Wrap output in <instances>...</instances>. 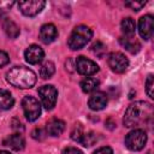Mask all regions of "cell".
Wrapping results in <instances>:
<instances>
[{"mask_svg": "<svg viewBox=\"0 0 154 154\" xmlns=\"http://www.w3.org/2000/svg\"><path fill=\"white\" fill-rule=\"evenodd\" d=\"M7 82L20 89H28L35 85L36 83V73L25 66H14L6 73Z\"/></svg>", "mask_w": 154, "mask_h": 154, "instance_id": "obj_2", "label": "cell"}, {"mask_svg": "<svg viewBox=\"0 0 154 154\" xmlns=\"http://www.w3.org/2000/svg\"><path fill=\"white\" fill-rule=\"evenodd\" d=\"M63 154H83V153L75 147H67L63 150Z\"/></svg>", "mask_w": 154, "mask_h": 154, "instance_id": "obj_31", "label": "cell"}, {"mask_svg": "<svg viewBox=\"0 0 154 154\" xmlns=\"http://www.w3.org/2000/svg\"><path fill=\"white\" fill-rule=\"evenodd\" d=\"M79 85H81V89L84 93H93V91H95L97 89L99 81L96 78H93V77H87L81 82Z\"/></svg>", "mask_w": 154, "mask_h": 154, "instance_id": "obj_20", "label": "cell"}, {"mask_svg": "<svg viewBox=\"0 0 154 154\" xmlns=\"http://www.w3.org/2000/svg\"><path fill=\"white\" fill-rule=\"evenodd\" d=\"M97 141V135L94 134V132H88V134H84L82 140H81V144L84 146V147H90L93 146L95 142Z\"/></svg>", "mask_w": 154, "mask_h": 154, "instance_id": "obj_22", "label": "cell"}, {"mask_svg": "<svg viewBox=\"0 0 154 154\" xmlns=\"http://www.w3.org/2000/svg\"><path fill=\"white\" fill-rule=\"evenodd\" d=\"M88 105L93 111H101L107 105V95L102 91H95L89 97Z\"/></svg>", "mask_w": 154, "mask_h": 154, "instance_id": "obj_12", "label": "cell"}, {"mask_svg": "<svg viewBox=\"0 0 154 154\" xmlns=\"http://www.w3.org/2000/svg\"><path fill=\"white\" fill-rule=\"evenodd\" d=\"M64 129H65V123L58 118H52L46 124V132L53 137L60 136L63 134Z\"/></svg>", "mask_w": 154, "mask_h": 154, "instance_id": "obj_14", "label": "cell"}, {"mask_svg": "<svg viewBox=\"0 0 154 154\" xmlns=\"http://www.w3.org/2000/svg\"><path fill=\"white\" fill-rule=\"evenodd\" d=\"M91 36H93V31H91V29L89 26L78 25L72 30V32H71V35L69 37L67 45L72 51L81 49L90 41Z\"/></svg>", "mask_w": 154, "mask_h": 154, "instance_id": "obj_3", "label": "cell"}, {"mask_svg": "<svg viewBox=\"0 0 154 154\" xmlns=\"http://www.w3.org/2000/svg\"><path fill=\"white\" fill-rule=\"evenodd\" d=\"M120 28H122V31L125 34V36H134L135 30H136V23L132 18L128 17V18H124L122 20Z\"/></svg>", "mask_w": 154, "mask_h": 154, "instance_id": "obj_19", "label": "cell"}, {"mask_svg": "<svg viewBox=\"0 0 154 154\" xmlns=\"http://www.w3.org/2000/svg\"><path fill=\"white\" fill-rule=\"evenodd\" d=\"M93 154H113V150L111 147H100L99 149H96Z\"/></svg>", "mask_w": 154, "mask_h": 154, "instance_id": "obj_30", "label": "cell"}, {"mask_svg": "<svg viewBox=\"0 0 154 154\" xmlns=\"http://www.w3.org/2000/svg\"><path fill=\"white\" fill-rule=\"evenodd\" d=\"M8 63H10V57H8V54H7L6 52H4V51L0 49V67L7 65Z\"/></svg>", "mask_w": 154, "mask_h": 154, "instance_id": "obj_29", "label": "cell"}, {"mask_svg": "<svg viewBox=\"0 0 154 154\" xmlns=\"http://www.w3.org/2000/svg\"><path fill=\"white\" fill-rule=\"evenodd\" d=\"M0 154H10V152H6V150H0Z\"/></svg>", "mask_w": 154, "mask_h": 154, "instance_id": "obj_32", "label": "cell"}, {"mask_svg": "<svg viewBox=\"0 0 154 154\" xmlns=\"http://www.w3.org/2000/svg\"><path fill=\"white\" fill-rule=\"evenodd\" d=\"M119 43L131 54H136L141 49V43L134 36H124L119 38Z\"/></svg>", "mask_w": 154, "mask_h": 154, "instance_id": "obj_15", "label": "cell"}, {"mask_svg": "<svg viewBox=\"0 0 154 154\" xmlns=\"http://www.w3.org/2000/svg\"><path fill=\"white\" fill-rule=\"evenodd\" d=\"M13 1H0V17L6 13L12 6H13Z\"/></svg>", "mask_w": 154, "mask_h": 154, "instance_id": "obj_27", "label": "cell"}, {"mask_svg": "<svg viewBox=\"0 0 154 154\" xmlns=\"http://www.w3.org/2000/svg\"><path fill=\"white\" fill-rule=\"evenodd\" d=\"M144 5H146V1H126L125 2V6L130 7L134 11H140L142 7H144Z\"/></svg>", "mask_w": 154, "mask_h": 154, "instance_id": "obj_26", "label": "cell"}, {"mask_svg": "<svg viewBox=\"0 0 154 154\" xmlns=\"http://www.w3.org/2000/svg\"><path fill=\"white\" fill-rule=\"evenodd\" d=\"M54 71H55L54 64H53L52 61H46V63L40 67V76H41L43 79H47V78H51V77L54 75Z\"/></svg>", "mask_w": 154, "mask_h": 154, "instance_id": "obj_21", "label": "cell"}, {"mask_svg": "<svg viewBox=\"0 0 154 154\" xmlns=\"http://www.w3.org/2000/svg\"><path fill=\"white\" fill-rule=\"evenodd\" d=\"M106 49H107V48H106V46H105L102 42H100V41H97V42L93 43V46H91V52H93L95 55L100 57V58H102V57L105 55Z\"/></svg>", "mask_w": 154, "mask_h": 154, "instance_id": "obj_23", "label": "cell"}, {"mask_svg": "<svg viewBox=\"0 0 154 154\" xmlns=\"http://www.w3.org/2000/svg\"><path fill=\"white\" fill-rule=\"evenodd\" d=\"M14 103V99L11 93L6 89H0V109L6 111L10 109Z\"/></svg>", "mask_w": 154, "mask_h": 154, "instance_id": "obj_18", "label": "cell"}, {"mask_svg": "<svg viewBox=\"0 0 154 154\" xmlns=\"http://www.w3.org/2000/svg\"><path fill=\"white\" fill-rule=\"evenodd\" d=\"M22 107L24 116L29 122L36 120L41 114V105L34 96H25L22 100Z\"/></svg>", "mask_w": 154, "mask_h": 154, "instance_id": "obj_5", "label": "cell"}, {"mask_svg": "<svg viewBox=\"0 0 154 154\" xmlns=\"http://www.w3.org/2000/svg\"><path fill=\"white\" fill-rule=\"evenodd\" d=\"M153 119V107L146 101H136L131 103L124 114L123 123L126 128H137L149 124Z\"/></svg>", "mask_w": 154, "mask_h": 154, "instance_id": "obj_1", "label": "cell"}, {"mask_svg": "<svg viewBox=\"0 0 154 154\" xmlns=\"http://www.w3.org/2000/svg\"><path fill=\"white\" fill-rule=\"evenodd\" d=\"M24 57H25V60L29 63V64H38L42 61V59L45 58V52L43 49L37 46V45H31L29 46L25 52H24Z\"/></svg>", "mask_w": 154, "mask_h": 154, "instance_id": "obj_11", "label": "cell"}, {"mask_svg": "<svg viewBox=\"0 0 154 154\" xmlns=\"http://www.w3.org/2000/svg\"><path fill=\"white\" fill-rule=\"evenodd\" d=\"M147 143V134L142 129H135L130 131L125 137V146L128 149L137 152L144 148Z\"/></svg>", "mask_w": 154, "mask_h": 154, "instance_id": "obj_4", "label": "cell"}, {"mask_svg": "<svg viewBox=\"0 0 154 154\" xmlns=\"http://www.w3.org/2000/svg\"><path fill=\"white\" fill-rule=\"evenodd\" d=\"M58 36V30L54 24H43L40 29V38L43 43H51L53 42Z\"/></svg>", "mask_w": 154, "mask_h": 154, "instance_id": "obj_13", "label": "cell"}, {"mask_svg": "<svg viewBox=\"0 0 154 154\" xmlns=\"http://www.w3.org/2000/svg\"><path fill=\"white\" fill-rule=\"evenodd\" d=\"M154 79H153V75H149L147 77V81H146V91H147V95L153 99L154 97Z\"/></svg>", "mask_w": 154, "mask_h": 154, "instance_id": "obj_25", "label": "cell"}, {"mask_svg": "<svg viewBox=\"0 0 154 154\" xmlns=\"http://www.w3.org/2000/svg\"><path fill=\"white\" fill-rule=\"evenodd\" d=\"M83 135H84V132H83L82 125H81V124H76V125L73 126V130L71 131V138H72L73 141H76V142H81Z\"/></svg>", "mask_w": 154, "mask_h": 154, "instance_id": "obj_24", "label": "cell"}, {"mask_svg": "<svg viewBox=\"0 0 154 154\" xmlns=\"http://www.w3.org/2000/svg\"><path fill=\"white\" fill-rule=\"evenodd\" d=\"M76 69L78 73L83 76H93L99 71V66L96 63H94L90 59H87L85 57H78L76 60Z\"/></svg>", "mask_w": 154, "mask_h": 154, "instance_id": "obj_9", "label": "cell"}, {"mask_svg": "<svg viewBox=\"0 0 154 154\" xmlns=\"http://www.w3.org/2000/svg\"><path fill=\"white\" fill-rule=\"evenodd\" d=\"M2 29L10 38H17L19 32H20L19 26L10 18H4L2 19Z\"/></svg>", "mask_w": 154, "mask_h": 154, "instance_id": "obj_17", "label": "cell"}, {"mask_svg": "<svg viewBox=\"0 0 154 154\" xmlns=\"http://www.w3.org/2000/svg\"><path fill=\"white\" fill-rule=\"evenodd\" d=\"M4 144L10 147L11 149L13 150H22L25 146V141H24V137L20 135V134H13L11 136H8L5 141H4Z\"/></svg>", "mask_w": 154, "mask_h": 154, "instance_id": "obj_16", "label": "cell"}, {"mask_svg": "<svg viewBox=\"0 0 154 154\" xmlns=\"http://www.w3.org/2000/svg\"><path fill=\"white\" fill-rule=\"evenodd\" d=\"M31 136H32V138H35V140H37V141H42V140L45 138L46 134L43 132V130H42V129L36 128V129H34V130H32Z\"/></svg>", "mask_w": 154, "mask_h": 154, "instance_id": "obj_28", "label": "cell"}, {"mask_svg": "<svg viewBox=\"0 0 154 154\" xmlns=\"http://www.w3.org/2000/svg\"><path fill=\"white\" fill-rule=\"evenodd\" d=\"M153 29H154V18L152 14H146L140 18L138 20V32L142 38L149 40L153 36Z\"/></svg>", "mask_w": 154, "mask_h": 154, "instance_id": "obj_10", "label": "cell"}, {"mask_svg": "<svg viewBox=\"0 0 154 154\" xmlns=\"http://www.w3.org/2000/svg\"><path fill=\"white\" fill-rule=\"evenodd\" d=\"M45 5H46V2L42 0H29V1H19L18 2V7H19L20 12L28 17H34V16L38 14L43 10Z\"/></svg>", "mask_w": 154, "mask_h": 154, "instance_id": "obj_8", "label": "cell"}, {"mask_svg": "<svg viewBox=\"0 0 154 154\" xmlns=\"http://www.w3.org/2000/svg\"><path fill=\"white\" fill-rule=\"evenodd\" d=\"M107 63H108V66L111 67V70L116 73H123L128 66H129V60L128 58L120 53V52H113L108 55V59H107Z\"/></svg>", "mask_w": 154, "mask_h": 154, "instance_id": "obj_7", "label": "cell"}, {"mask_svg": "<svg viewBox=\"0 0 154 154\" xmlns=\"http://www.w3.org/2000/svg\"><path fill=\"white\" fill-rule=\"evenodd\" d=\"M38 95L41 99V103L46 109H52L55 106L57 97H58V90L52 84L42 85L38 89Z\"/></svg>", "mask_w": 154, "mask_h": 154, "instance_id": "obj_6", "label": "cell"}]
</instances>
